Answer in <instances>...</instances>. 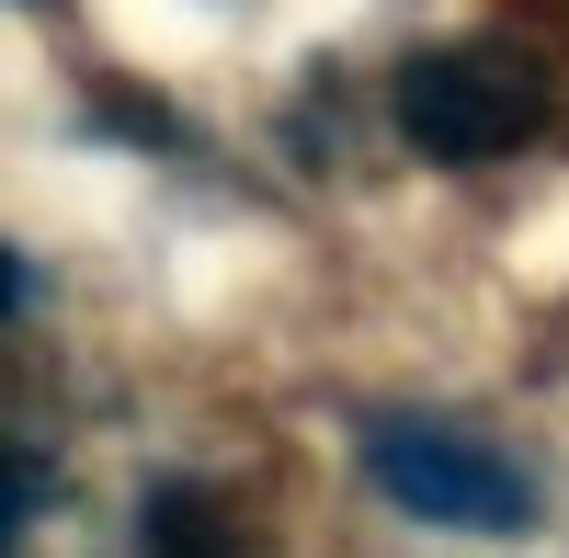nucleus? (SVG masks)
I'll return each instance as SVG.
<instances>
[{"mask_svg": "<svg viewBox=\"0 0 569 558\" xmlns=\"http://www.w3.org/2000/svg\"><path fill=\"white\" fill-rule=\"evenodd\" d=\"M547 114V80L536 58H512V46H433V58H410L399 69V137L421 160H501V149H525Z\"/></svg>", "mask_w": 569, "mask_h": 558, "instance_id": "f03ea898", "label": "nucleus"}, {"mask_svg": "<svg viewBox=\"0 0 569 558\" xmlns=\"http://www.w3.org/2000/svg\"><path fill=\"white\" fill-rule=\"evenodd\" d=\"M23 514H34V468H23V456H0V558H12Z\"/></svg>", "mask_w": 569, "mask_h": 558, "instance_id": "7ed1b4c3", "label": "nucleus"}, {"mask_svg": "<svg viewBox=\"0 0 569 558\" xmlns=\"http://www.w3.org/2000/svg\"><path fill=\"white\" fill-rule=\"evenodd\" d=\"M12 308H23V251L0 240V319H12Z\"/></svg>", "mask_w": 569, "mask_h": 558, "instance_id": "20e7f679", "label": "nucleus"}, {"mask_svg": "<svg viewBox=\"0 0 569 558\" xmlns=\"http://www.w3.org/2000/svg\"><path fill=\"white\" fill-rule=\"evenodd\" d=\"M365 479L410 525H445V536H512L536 514V479L501 445H479L467 422H421V410H376L365 422Z\"/></svg>", "mask_w": 569, "mask_h": 558, "instance_id": "f257e3e1", "label": "nucleus"}]
</instances>
